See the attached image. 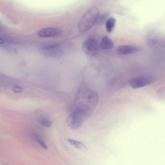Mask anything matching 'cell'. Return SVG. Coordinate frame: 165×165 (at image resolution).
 I'll use <instances>...</instances> for the list:
<instances>
[{"instance_id": "cell-14", "label": "cell", "mask_w": 165, "mask_h": 165, "mask_svg": "<svg viewBox=\"0 0 165 165\" xmlns=\"http://www.w3.org/2000/svg\"><path fill=\"white\" fill-rule=\"evenodd\" d=\"M108 16V15L107 14L99 15L98 17L95 24L97 25H101L106 21Z\"/></svg>"}, {"instance_id": "cell-1", "label": "cell", "mask_w": 165, "mask_h": 165, "mask_svg": "<svg viewBox=\"0 0 165 165\" xmlns=\"http://www.w3.org/2000/svg\"><path fill=\"white\" fill-rule=\"evenodd\" d=\"M99 15V11L97 7H93L89 9L79 21L78 27L79 31L85 32L90 29L95 24Z\"/></svg>"}, {"instance_id": "cell-4", "label": "cell", "mask_w": 165, "mask_h": 165, "mask_svg": "<svg viewBox=\"0 0 165 165\" xmlns=\"http://www.w3.org/2000/svg\"><path fill=\"white\" fill-rule=\"evenodd\" d=\"M41 53L45 56L57 57L62 56L64 54L63 48L58 44H49L41 47Z\"/></svg>"}, {"instance_id": "cell-11", "label": "cell", "mask_w": 165, "mask_h": 165, "mask_svg": "<svg viewBox=\"0 0 165 165\" xmlns=\"http://www.w3.org/2000/svg\"><path fill=\"white\" fill-rule=\"evenodd\" d=\"M116 20L114 17H110L106 21V28L108 32L111 33L113 31L116 23Z\"/></svg>"}, {"instance_id": "cell-5", "label": "cell", "mask_w": 165, "mask_h": 165, "mask_svg": "<svg viewBox=\"0 0 165 165\" xmlns=\"http://www.w3.org/2000/svg\"><path fill=\"white\" fill-rule=\"evenodd\" d=\"M155 77L151 75H143L134 78L129 82L130 86L133 89L144 87L154 83Z\"/></svg>"}, {"instance_id": "cell-13", "label": "cell", "mask_w": 165, "mask_h": 165, "mask_svg": "<svg viewBox=\"0 0 165 165\" xmlns=\"http://www.w3.org/2000/svg\"><path fill=\"white\" fill-rule=\"evenodd\" d=\"M34 137L36 142L39 143L42 148H43L46 150L48 149L47 146L42 138L38 135H35Z\"/></svg>"}, {"instance_id": "cell-9", "label": "cell", "mask_w": 165, "mask_h": 165, "mask_svg": "<svg viewBox=\"0 0 165 165\" xmlns=\"http://www.w3.org/2000/svg\"><path fill=\"white\" fill-rule=\"evenodd\" d=\"M114 46V43L111 39L106 36H103L101 43V47L103 50L111 49Z\"/></svg>"}, {"instance_id": "cell-3", "label": "cell", "mask_w": 165, "mask_h": 165, "mask_svg": "<svg viewBox=\"0 0 165 165\" xmlns=\"http://www.w3.org/2000/svg\"><path fill=\"white\" fill-rule=\"evenodd\" d=\"M146 43L152 48H156L163 45L164 42V36L159 30L152 29L149 30L146 36Z\"/></svg>"}, {"instance_id": "cell-7", "label": "cell", "mask_w": 165, "mask_h": 165, "mask_svg": "<svg viewBox=\"0 0 165 165\" xmlns=\"http://www.w3.org/2000/svg\"><path fill=\"white\" fill-rule=\"evenodd\" d=\"M62 33L61 30L57 28L49 27L42 29L39 32L38 36L40 37H55Z\"/></svg>"}, {"instance_id": "cell-8", "label": "cell", "mask_w": 165, "mask_h": 165, "mask_svg": "<svg viewBox=\"0 0 165 165\" xmlns=\"http://www.w3.org/2000/svg\"><path fill=\"white\" fill-rule=\"evenodd\" d=\"M138 48L130 45H121L117 48L118 52L121 54L126 55L136 52L138 51Z\"/></svg>"}, {"instance_id": "cell-10", "label": "cell", "mask_w": 165, "mask_h": 165, "mask_svg": "<svg viewBox=\"0 0 165 165\" xmlns=\"http://www.w3.org/2000/svg\"><path fill=\"white\" fill-rule=\"evenodd\" d=\"M67 141L69 144L75 147L76 148L81 150L86 149V146L81 142L71 139H68Z\"/></svg>"}, {"instance_id": "cell-6", "label": "cell", "mask_w": 165, "mask_h": 165, "mask_svg": "<svg viewBox=\"0 0 165 165\" xmlns=\"http://www.w3.org/2000/svg\"><path fill=\"white\" fill-rule=\"evenodd\" d=\"M83 48L85 53L91 56H96L99 51L98 44L93 36H90L84 41L83 44Z\"/></svg>"}, {"instance_id": "cell-12", "label": "cell", "mask_w": 165, "mask_h": 165, "mask_svg": "<svg viewBox=\"0 0 165 165\" xmlns=\"http://www.w3.org/2000/svg\"><path fill=\"white\" fill-rule=\"evenodd\" d=\"M40 124L46 128H50L52 125V122L46 118H42L39 119Z\"/></svg>"}, {"instance_id": "cell-15", "label": "cell", "mask_w": 165, "mask_h": 165, "mask_svg": "<svg viewBox=\"0 0 165 165\" xmlns=\"http://www.w3.org/2000/svg\"><path fill=\"white\" fill-rule=\"evenodd\" d=\"M13 90L14 92L17 94L21 93L22 91V88L18 85H15L13 88Z\"/></svg>"}, {"instance_id": "cell-2", "label": "cell", "mask_w": 165, "mask_h": 165, "mask_svg": "<svg viewBox=\"0 0 165 165\" xmlns=\"http://www.w3.org/2000/svg\"><path fill=\"white\" fill-rule=\"evenodd\" d=\"M90 114L85 110L77 108L69 116L67 123L72 129H77L81 126L84 120Z\"/></svg>"}, {"instance_id": "cell-16", "label": "cell", "mask_w": 165, "mask_h": 165, "mask_svg": "<svg viewBox=\"0 0 165 165\" xmlns=\"http://www.w3.org/2000/svg\"><path fill=\"white\" fill-rule=\"evenodd\" d=\"M4 40L1 38L0 37V44H2L4 43Z\"/></svg>"}]
</instances>
